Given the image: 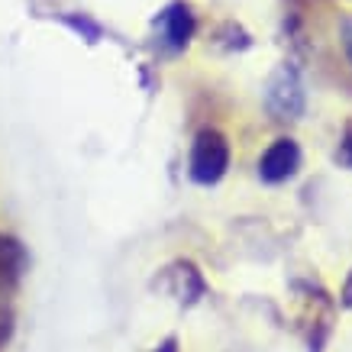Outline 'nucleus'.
<instances>
[{
	"label": "nucleus",
	"instance_id": "1",
	"mask_svg": "<svg viewBox=\"0 0 352 352\" xmlns=\"http://www.w3.org/2000/svg\"><path fill=\"white\" fill-rule=\"evenodd\" d=\"M226 168H230V142H226L223 133H217V129L197 133V139L191 146V159H188L191 182L210 188V184H217L223 178Z\"/></svg>",
	"mask_w": 352,
	"mask_h": 352
},
{
	"label": "nucleus",
	"instance_id": "2",
	"mask_svg": "<svg viewBox=\"0 0 352 352\" xmlns=\"http://www.w3.org/2000/svg\"><path fill=\"white\" fill-rule=\"evenodd\" d=\"M268 110L275 113V120H298L304 113V87L294 68H278V75L272 78L265 94Z\"/></svg>",
	"mask_w": 352,
	"mask_h": 352
},
{
	"label": "nucleus",
	"instance_id": "3",
	"mask_svg": "<svg viewBox=\"0 0 352 352\" xmlns=\"http://www.w3.org/2000/svg\"><path fill=\"white\" fill-rule=\"evenodd\" d=\"M298 168H300V146L291 136L275 139V142L262 152V159H258V178L265 184L288 182V178L298 175Z\"/></svg>",
	"mask_w": 352,
	"mask_h": 352
},
{
	"label": "nucleus",
	"instance_id": "4",
	"mask_svg": "<svg viewBox=\"0 0 352 352\" xmlns=\"http://www.w3.org/2000/svg\"><path fill=\"white\" fill-rule=\"evenodd\" d=\"M155 26H159V36H162V43L168 45V49H184V45L191 43V36H194V13L188 3H168L165 10L159 13V20H155Z\"/></svg>",
	"mask_w": 352,
	"mask_h": 352
},
{
	"label": "nucleus",
	"instance_id": "5",
	"mask_svg": "<svg viewBox=\"0 0 352 352\" xmlns=\"http://www.w3.org/2000/svg\"><path fill=\"white\" fill-rule=\"evenodd\" d=\"M26 272V249L20 239L0 233V294H10Z\"/></svg>",
	"mask_w": 352,
	"mask_h": 352
},
{
	"label": "nucleus",
	"instance_id": "6",
	"mask_svg": "<svg viewBox=\"0 0 352 352\" xmlns=\"http://www.w3.org/2000/svg\"><path fill=\"white\" fill-rule=\"evenodd\" d=\"M165 275H168V291L182 304H194L207 291V285H204L201 272L194 268V262H175V265L165 268Z\"/></svg>",
	"mask_w": 352,
	"mask_h": 352
},
{
	"label": "nucleus",
	"instance_id": "7",
	"mask_svg": "<svg viewBox=\"0 0 352 352\" xmlns=\"http://www.w3.org/2000/svg\"><path fill=\"white\" fill-rule=\"evenodd\" d=\"M65 23H68L72 30L85 32V36H87V43H97V39H100V26H94V23L85 20V16H81V20H78V16H65Z\"/></svg>",
	"mask_w": 352,
	"mask_h": 352
},
{
	"label": "nucleus",
	"instance_id": "8",
	"mask_svg": "<svg viewBox=\"0 0 352 352\" xmlns=\"http://www.w3.org/2000/svg\"><path fill=\"white\" fill-rule=\"evenodd\" d=\"M340 162L352 168V123H346V133H342V142H340Z\"/></svg>",
	"mask_w": 352,
	"mask_h": 352
},
{
	"label": "nucleus",
	"instance_id": "9",
	"mask_svg": "<svg viewBox=\"0 0 352 352\" xmlns=\"http://www.w3.org/2000/svg\"><path fill=\"white\" fill-rule=\"evenodd\" d=\"M10 333H13V314L3 307V310H0V346H7Z\"/></svg>",
	"mask_w": 352,
	"mask_h": 352
},
{
	"label": "nucleus",
	"instance_id": "10",
	"mask_svg": "<svg viewBox=\"0 0 352 352\" xmlns=\"http://www.w3.org/2000/svg\"><path fill=\"white\" fill-rule=\"evenodd\" d=\"M342 49H346V55H349V62H352V16L342 23Z\"/></svg>",
	"mask_w": 352,
	"mask_h": 352
},
{
	"label": "nucleus",
	"instance_id": "11",
	"mask_svg": "<svg viewBox=\"0 0 352 352\" xmlns=\"http://www.w3.org/2000/svg\"><path fill=\"white\" fill-rule=\"evenodd\" d=\"M340 298H342V307H352V275L346 278V285H342V294H340Z\"/></svg>",
	"mask_w": 352,
	"mask_h": 352
},
{
	"label": "nucleus",
	"instance_id": "12",
	"mask_svg": "<svg viewBox=\"0 0 352 352\" xmlns=\"http://www.w3.org/2000/svg\"><path fill=\"white\" fill-rule=\"evenodd\" d=\"M155 352H178V340H175V336H168V340L162 342V346H159Z\"/></svg>",
	"mask_w": 352,
	"mask_h": 352
}]
</instances>
